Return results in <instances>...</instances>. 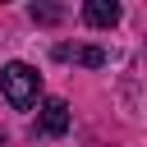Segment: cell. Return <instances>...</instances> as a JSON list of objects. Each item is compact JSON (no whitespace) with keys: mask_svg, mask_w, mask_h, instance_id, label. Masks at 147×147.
Wrapping results in <instances>:
<instances>
[{"mask_svg":"<svg viewBox=\"0 0 147 147\" xmlns=\"http://www.w3.org/2000/svg\"><path fill=\"white\" fill-rule=\"evenodd\" d=\"M64 129H69V101H60V96L41 101V115H37V133H41V138H60Z\"/></svg>","mask_w":147,"mask_h":147,"instance_id":"cell-2","label":"cell"},{"mask_svg":"<svg viewBox=\"0 0 147 147\" xmlns=\"http://www.w3.org/2000/svg\"><path fill=\"white\" fill-rule=\"evenodd\" d=\"M0 147H9V142H5V133H0Z\"/></svg>","mask_w":147,"mask_h":147,"instance_id":"cell-6","label":"cell"},{"mask_svg":"<svg viewBox=\"0 0 147 147\" xmlns=\"http://www.w3.org/2000/svg\"><path fill=\"white\" fill-rule=\"evenodd\" d=\"M55 60H64V64H106V51L101 46H69V41H60L55 46Z\"/></svg>","mask_w":147,"mask_h":147,"instance_id":"cell-4","label":"cell"},{"mask_svg":"<svg viewBox=\"0 0 147 147\" xmlns=\"http://www.w3.org/2000/svg\"><path fill=\"white\" fill-rule=\"evenodd\" d=\"M83 23L87 28H115L119 23V5L115 0H87L83 5Z\"/></svg>","mask_w":147,"mask_h":147,"instance_id":"cell-3","label":"cell"},{"mask_svg":"<svg viewBox=\"0 0 147 147\" xmlns=\"http://www.w3.org/2000/svg\"><path fill=\"white\" fill-rule=\"evenodd\" d=\"M0 92H5V101H9L14 110H28V106H37V96H41V74H37L32 64H23V60H9V64L0 69Z\"/></svg>","mask_w":147,"mask_h":147,"instance_id":"cell-1","label":"cell"},{"mask_svg":"<svg viewBox=\"0 0 147 147\" xmlns=\"http://www.w3.org/2000/svg\"><path fill=\"white\" fill-rule=\"evenodd\" d=\"M32 18H37V23H55L60 9H55V5H32Z\"/></svg>","mask_w":147,"mask_h":147,"instance_id":"cell-5","label":"cell"}]
</instances>
